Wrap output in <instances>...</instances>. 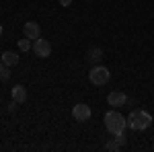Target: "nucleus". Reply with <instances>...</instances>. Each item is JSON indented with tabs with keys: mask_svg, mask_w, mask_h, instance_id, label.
Masks as SVG:
<instances>
[{
	"mask_svg": "<svg viewBox=\"0 0 154 152\" xmlns=\"http://www.w3.org/2000/svg\"><path fill=\"white\" fill-rule=\"evenodd\" d=\"M60 4H62V6H70L72 0H60Z\"/></svg>",
	"mask_w": 154,
	"mask_h": 152,
	"instance_id": "obj_15",
	"label": "nucleus"
},
{
	"mask_svg": "<svg viewBox=\"0 0 154 152\" xmlns=\"http://www.w3.org/2000/svg\"><path fill=\"white\" fill-rule=\"evenodd\" d=\"M125 126H128V119L121 115V113H117V111H107L105 113V128L113 136L115 134H121L125 129Z\"/></svg>",
	"mask_w": 154,
	"mask_h": 152,
	"instance_id": "obj_2",
	"label": "nucleus"
},
{
	"mask_svg": "<svg viewBox=\"0 0 154 152\" xmlns=\"http://www.w3.org/2000/svg\"><path fill=\"white\" fill-rule=\"evenodd\" d=\"M25 37H29V39H39L41 37V29H39V23L35 21H29V23H25Z\"/></svg>",
	"mask_w": 154,
	"mask_h": 152,
	"instance_id": "obj_7",
	"label": "nucleus"
},
{
	"mask_svg": "<svg viewBox=\"0 0 154 152\" xmlns=\"http://www.w3.org/2000/svg\"><path fill=\"white\" fill-rule=\"evenodd\" d=\"M86 60H88V62H93V64H99V62L103 60V49H101V47H93V49H88Z\"/></svg>",
	"mask_w": 154,
	"mask_h": 152,
	"instance_id": "obj_9",
	"label": "nucleus"
},
{
	"mask_svg": "<svg viewBox=\"0 0 154 152\" xmlns=\"http://www.w3.org/2000/svg\"><path fill=\"white\" fill-rule=\"evenodd\" d=\"M8 78H11L8 66H2V68H0V80H8Z\"/></svg>",
	"mask_w": 154,
	"mask_h": 152,
	"instance_id": "obj_12",
	"label": "nucleus"
},
{
	"mask_svg": "<svg viewBox=\"0 0 154 152\" xmlns=\"http://www.w3.org/2000/svg\"><path fill=\"white\" fill-rule=\"evenodd\" d=\"M109 78H111V72L107 70L105 66H95L93 70L88 72V80L93 82L95 86H103V84H107Z\"/></svg>",
	"mask_w": 154,
	"mask_h": 152,
	"instance_id": "obj_3",
	"label": "nucleus"
},
{
	"mask_svg": "<svg viewBox=\"0 0 154 152\" xmlns=\"http://www.w3.org/2000/svg\"><path fill=\"white\" fill-rule=\"evenodd\" d=\"M2 66H4V62H2V58H0V68H2Z\"/></svg>",
	"mask_w": 154,
	"mask_h": 152,
	"instance_id": "obj_16",
	"label": "nucleus"
},
{
	"mask_svg": "<svg viewBox=\"0 0 154 152\" xmlns=\"http://www.w3.org/2000/svg\"><path fill=\"white\" fill-rule=\"evenodd\" d=\"M2 62H4V66H17L19 64V56L14 51H4L2 54Z\"/></svg>",
	"mask_w": 154,
	"mask_h": 152,
	"instance_id": "obj_10",
	"label": "nucleus"
},
{
	"mask_svg": "<svg viewBox=\"0 0 154 152\" xmlns=\"http://www.w3.org/2000/svg\"><path fill=\"white\" fill-rule=\"evenodd\" d=\"M105 150H111V152H115V150H119V144H117L115 140L107 142V144H105Z\"/></svg>",
	"mask_w": 154,
	"mask_h": 152,
	"instance_id": "obj_13",
	"label": "nucleus"
},
{
	"mask_svg": "<svg viewBox=\"0 0 154 152\" xmlns=\"http://www.w3.org/2000/svg\"><path fill=\"white\" fill-rule=\"evenodd\" d=\"M12 101H17L19 105H23L25 101H27V91H25L23 84H17V86L12 88Z\"/></svg>",
	"mask_w": 154,
	"mask_h": 152,
	"instance_id": "obj_8",
	"label": "nucleus"
},
{
	"mask_svg": "<svg viewBox=\"0 0 154 152\" xmlns=\"http://www.w3.org/2000/svg\"><path fill=\"white\" fill-rule=\"evenodd\" d=\"M72 117H74L76 121H88V117H91V107L84 105V103L74 105V109H72Z\"/></svg>",
	"mask_w": 154,
	"mask_h": 152,
	"instance_id": "obj_5",
	"label": "nucleus"
},
{
	"mask_svg": "<svg viewBox=\"0 0 154 152\" xmlns=\"http://www.w3.org/2000/svg\"><path fill=\"white\" fill-rule=\"evenodd\" d=\"M115 142L119 144V148L125 146V136H123V132H121V134H115Z\"/></svg>",
	"mask_w": 154,
	"mask_h": 152,
	"instance_id": "obj_14",
	"label": "nucleus"
},
{
	"mask_svg": "<svg viewBox=\"0 0 154 152\" xmlns=\"http://www.w3.org/2000/svg\"><path fill=\"white\" fill-rule=\"evenodd\" d=\"M19 49H23V51H29V49H31V41H29V37H27V39H19Z\"/></svg>",
	"mask_w": 154,
	"mask_h": 152,
	"instance_id": "obj_11",
	"label": "nucleus"
},
{
	"mask_svg": "<svg viewBox=\"0 0 154 152\" xmlns=\"http://www.w3.org/2000/svg\"><path fill=\"white\" fill-rule=\"evenodd\" d=\"M150 123H152V115L148 111H136L134 109L130 115H128V126L134 132H142V129L150 128Z\"/></svg>",
	"mask_w": 154,
	"mask_h": 152,
	"instance_id": "obj_1",
	"label": "nucleus"
},
{
	"mask_svg": "<svg viewBox=\"0 0 154 152\" xmlns=\"http://www.w3.org/2000/svg\"><path fill=\"white\" fill-rule=\"evenodd\" d=\"M107 103L117 109V107H121V105L128 103V95L121 93V91H113V93H109V97H107Z\"/></svg>",
	"mask_w": 154,
	"mask_h": 152,
	"instance_id": "obj_6",
	"label": "nucleus"
},
{
	"mask_svg": "<svg viewBox=\"0 0 154 152\" xmlns=\"http://www.w3.org/2000/svg\"><path fill=\"white\" fill-rule=\"evenodd\" d=\"M0 35H2V25H0Z\"/></svg>",
	"mask_w": 154,
	"mask_h": 152,
	"instance_id": "obj_17",
	"label": "nucleus"
},
{
	"mask_svg": "<svg viewBox=\"0 0 154 152\" xmlns=\"http://www.w3.org/2000/svg\"><path fill=\"white\" fill-rule=\"evenodd\" d=\"M33 51H35V56L39 58H49L51 56V43H49L48 39H35V43H33Z\"/></svg>",
	"mask_w": 154,
	"mask_h": 152,
	"instance_id": "obj_4",
	"label": "nucleus"
}]
</instances>
